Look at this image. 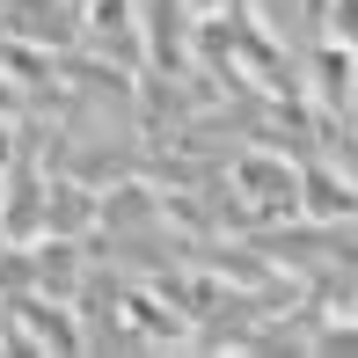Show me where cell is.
I'll return each instance as SVG.
<instances>
[{
	"label": "cell",
	"instance_id": "7a4b0ae2",
	"mask_svg": "<svg viewBox=\"0 0 358 358\" xmlns=\"http://www.w3.org/2000/svg\"><path fill=\"white\" fill-rule=\"evenodd\" d=\"M329 37L358 52V0H329Z\"/></svg>",
	"mask_w": 358,
	"mask_h": 358
},
{
	"label": "cell",
	"instance_id": "6da1fadb",
	"mask_svg": "<svg viewBox=\"0 0 358 358\" xmlns=\"http://www.w3.org/2000/svg\"><path fill=\"white\" fill-rule=\"evenodd\" d=\"M234 190L256 205V213H300V169H285V161H234Z\"/></svg>",
	"mask_w": 358,
	"mask_h": 358
}]
</instances>
